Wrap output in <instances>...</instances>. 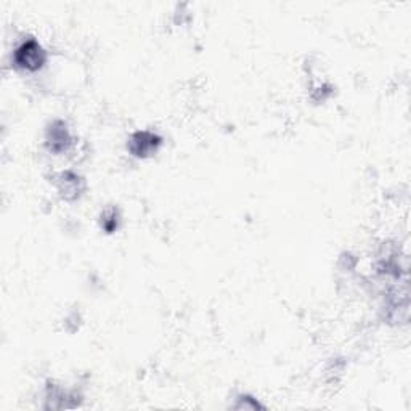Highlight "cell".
<instances>
[{"label":"cell","instance_id":"1","mask_svg":"<svg viewBox=\"0 0 411 411\" xmlns=\"http://www.w3.org/2000/svg\"><path fill=\"white\" fill-rule=\"evenodd\" d=\"M47 60L46 52L41 47V43L34 39H29V41H24L21 46H19L13 53V61L14 65L21 70L26 71H37L43 66V63Z\"/></svg>","mask_w":411,"mask_h":411},{"label":"cell","instance_id":"2","mask_svg":"<svg viewBox=\"0 0 411 411\" xmlns=\"http://www.w3.org/2000/svg\"><path fill=\"white\" fill-rule=\"evenodd\" d=\"M163 143L159 135H156L154 132L148 130H140L135 132L134 135L129 139V143H127V148L137 158H148L153 153L158 151V148Z\"/></svg>","mask_w":411,"mask_h":411},{"label":"cell","instance_id":"3","mask_svg":"<svg viewBox=\"0 0 411 411\" xmlns=\"http://www.w3.org/2000/svg\"><path fill=\"white\" fill-rule=\"evenodd\" d=\"M71 143L70 130L65 122L57 121L50 126V129L47 130V145L53 153H61L65 151Z\"/></svg>","mask_w":411,"mask_h":411},{"label":"cell","instance_id":"4","mask_svg":"<svg viewBox=\"0 0 411 411\" xmlns=\"http://www.w3.org/2000/svg\"><path fill=\"white\" fill-rule=\"evenodd\" d=\"M58 190L65 199H76L84 192V180L72 172H65L58 179Z\"/></svg>","mask_w":411,"mask_h":411},{"label":"cell","instance_id":"5","mask_svg":"<svg viewBox=\"0 0 411 411\" xmlns=\"http://www.w3.org/2000/svg\"><path fill=\"white\" fill-rule=\"evenodd\" d=\"M103 227L108 232H112L117 227V217H116V210H110V215H105V220H103Z\"/></svg>","mask_w":411,"mask_h":411}]
</instances>
